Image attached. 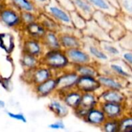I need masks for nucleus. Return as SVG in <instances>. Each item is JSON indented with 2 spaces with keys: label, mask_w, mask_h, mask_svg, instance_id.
<instances>
[{
  "label": "nucleus",
  "mask_w": 132,
  "mask_h": 132,
  "mask_svg": "<svg viewBox=\"0 0 132 132\" xmlns=\"http://www.w3.org/2000/svg\"><path fill=\"white\" fill-rule=\"evenodd\" d=\"M93 18L108 33H109L113 40L120 39L126 32L120 20L115 19L112 15L97 10L94 13Z\"/></svg>",
  "instance_id": "1"
},
{
  "label": "nucleus",
  "mask_w": 132,
  "mask_h": 132,
  "mask_svg": "<svg viewBox=\"0 0 132 132\" xmlns=\"http://www.w3.org/2000/svg\"><path fill=\"white\" fill-rule=\"evenodd\" d=\"M41 64H43L52 70L64 68L69 63L66 53L61 49L46 50L41 56Z\"/></svg>",
  "instance_id": "2"
},
{
  "label": "nucleus",
  "mask_w": 132,
  "mask_h": 132,
  "mask_svg": "<svg viewBox=\"0 0 132 132\" xmlns=\"http://www.w3.org/2000/svg\"><path fill=\"white\" fill-rule=\"evenodd\" d=\"M53 70L48 67L40 64L31 70H23L22 80L31 87L39 84L51 77H53Z\"/></svg>",
  "instance_id": "3"
},
{
  "label": "nucleus",
  "mask_w": 132,
  "mask_h": 132,
  "mask_svg": "<svg viewBox=\"0 0 132 132\" xmlns=\"http://www.w3.org/2000/svg\"><path fill=\"white\" fill-rule=\"evenodd\" d=\"M43 12L55 19L60 26H73L70 12L62 7L56 0H50L45 6Z\"/></svg>",
  "instance_id": "4"
},
{
  "label": "nucleus",
  "mask_w": 132,
  "mask_h": 132,
  "mask_svg": "<svg viewBox=\"0 0 132 132\" xmlns=\"http://www.w3.org/2000/svg\"><path fill=\"white\" fill-rule=\"evenodd\" d=\"M0 22L5 27L15 30H20L23 26L21 19V12L9 5H6L0 12Z\"/></svg>",
  "instance_id": "5"
},
{
  "label": "nucleus",
  "mask_w": 132,
  "mask_h": 132,
  "mask_svg": "<svg viewBox=\"0 0 132 132\" xmlns=\"http://www.w3.org/2000/svg\"><path fill=\"white\" fill-rule=\"evenodd\" d=\"M83 33L101 41H113L110 35L94 19L87 20L86 26L83 29Z\"/></svg>",
  "instance_id": "6"
},
{
  "label": "nucleus",
  "mask_w": 132,
  "mask_h": 132,
  "mask_svg": "<svg viewBox=\"0 0 132 132\" xmlns=\"http://www.w3.org/2000/svg\"><path fill=\"white\" fill-rule=\"evenodd\" d=\"M84 45L85 50L94 59L99 60L101 62H108L109 56L103 51L101 49L100 43H98L95 39L87 36L84 39Z\"/></svg>",
  "instance_id": "7"
},
{
  "label": "nucleus",
  "mask_w": 132,
  "mask_h": 132,
  "mask_svg": "<svg viewBox=\"0 0 132 132\" xmlns=\"http://www.w3.org/2000/svg\"><path fill=\"white\" fill-rule=\"evenodd\" d=\"M46 49L41 39L24 37L22 42V52L41 58Z\"/></svg>",
  "instance_id": "8"
},
{
  "label": "nucleus",
  "mask_w": 132,
  "mask_h": 132,
  "mask_svg": "<svg viewBox=\"0 0 132 132\" xmlns=\"http://www.w3.org/2000/svg\"><path fill=\"white\" fill-rule=\"evenodd\" d=\"M95 9L112 16L118 15L119 5L118 0H87Z\"/></svg>",
  "instance_id": "9"
},
{
  "label": "nucleus",
  "mask_w": 132,
  "mask_h": 132,
  "mask_svg": "<svg viewBox=\"0 0 132 132\" xmlns=\"http://www.w3.org/2000/svg\"><path fill=\"white\" fill-rule=\"evenodd\" d=\"M32 91L38 97H46L56 90V79L51 77L32 87Z\"/></svg>",
  "instance_id": "10"
},
{
  "label": "nucleus",
  "mask_w": 132,
  "mask_h": 132,
  "mask_svg": "<svg viewBox=\"0 0 132 132\" xmlns=\"http://www.w3.org/2000/svg\"><path fill=\"white\" fill-rule=\"evenodd\" d=\"M22 32L23 37L33 38L37 39H42L46 32L43 26L37 20L28 25H25L20 29Z\"/></svg>",
  "instance_id": "11"
},
{
  "label": "nucleus",
  "mask_w": 132,
  "mask_h": 132,
  "mask_svg": "<svg viewBox=\"0 0 132 132\" xmlns=\"http://www.w3.org/2000/svg\"><path fill=\"white\" fill-rule=\"evenodd\" d=\"M75 10L83 17L85 20H90L93 18L95 9L87 0H71Z\"/></svg>",
  "instance_id": "12"
},
{
  "label": "nucleus",
  "mask_w": 132,
  "mask_h": 132,
  "mask_svg": "<svg viewBox=\"0 0 132 132\" xmlns=\"http://www.w3.org/2000/svg\"><path fill=\"white\" fill-rule=\"evenodd\" d=\"M42 43L46 50H59L61 49V43L57 32L46 31V34L41 39Z\"/></svg>",
  "instance_id": "13"
},
{
  "label": "nucleus",
  "mask_w": 132,
  "mask_h": 132,
  "mask_svg": "<svg viewBox=\"0 0 132 132\" xmlns=\"http://www.w3.org/2000/svg\"><path fill=\"white\" fill-rule=\"evenodd\" d=\"M19 63L23 70H31L41 64V59L29 53L22 52Z\"/></svg>",
  "instance_id": "14"
},
{
  "label": "nucleus",
  "mask_w": 132,
  "mask_h": 132,
  "mask_svg": "<svg viewBox=\"0 0 132 132\" xmlns=\"http://www.w3.org/2000/svg\"><path fill=\"white\" fill-rule=\"evenodd\" d=\"M48 109L59 118L66 117L69 112L68 106L65 104V102L58 99L51 100L48 104Z\"/></svg>",
  "instance_id": "15"
},
{
  "label": "nucleus",
  "mask_w": 132,
  "mask_h": 132,
  "mask_svg": "<svg viewBox=\"0 0 132 132\" xmlns=\"http://www.w3.org/2000/svg\"><path fill=\"white\" fill-rule=\"evenodd\" d=\"M38 21L43 26L46 31H53L59 32L60 25L45 12L42 11L39 12Z\"/></svg>",
  "instance_id": "16"
},
{
  "label": "nucleus",
  "mask_w": 132,
  "mask_h": 132,
  "mask_svg": "<svg viewBox=\"0 0 132 132\" xmlns=\"http://www.w3.org/2000/svg\"><path fill=\"white\" fill-rule=\"evenodd\" d=\"M7 5L16 9L19 12H34L39 13V11L31 0H5Z\"/></svg>",
  "instance_id": "17"
},
{
  "label": "nucleus",
  "mask_w": 132,
  "mask_h": 132,
  "mask_svg": "<svg viewBox=\"0 0 132 132\" xmlns=\"http://www.w3.org/2000/svg\"><path fill=\"white\" fill-rule=\"evenodd\" d=\"M56 90L60 91L77 84V82L79 80V77L74 73H67L56 77Z\"/></svg>",
  "instance_id": "18"
},
{
  "label": "nucleus",
  "mask_w": 132,
  "mask_h": 132,
  "mask_svg": "<svg viewBox=\"0 0 132 132\" xmlns=\"http://www.w3.org/2000/svg\"><path fill=\"white\" fill-rule=\"evenodd\" d=\"M66 55L69 62L70 61L73 63H87L90 61V56L79 50L78 48L67 50Z\"/></svg>",
  "instance_id": "19"
},
{
  "label": "nucleus",
  "mask_w": 132,
  "mask_h": 132,
  "mask_svg": "<svg viewBox=\"0 0 132 132\" xmlns=\"http://www.w3.org/2000/svg\"><path fill=\"white\" fill-rule=\"evenodd\" d=\"M113 41H101L100 46L103 51L108 56L113 58H118L122 54L120 45L112 43Z\"/></svg>",
  "instance_id": "20"
},
{
  "label": "nucleus",
  "mask_w": 132,
  "mask_h": 132,
  "mask_svg": "<svg viewBox=\"0 0 132 132\" xmlns=\"http://www.w3.org/2000/svg\"><path fill=\"white\" fill-rule=\"evenodd\" d=\"M59 37H60V41L61 43V47L66 50L80 47L79 39L73 35L61 32L59 35Z\"/></svg>",
  "instance_id": "21"
},
{
  "label": "nucleus",
  "mask_w": 132,
  "mask_h": 132,
  "mask_svg": "<svg viewBox=\"0 0 132 132\" xmlns=\"http://www.w3.org/2000/svg\"><path fill=\"white\" fill-rule=\"evenodd\" d=\"M0 47L7 54H11L15 48L13 36L9 32L0 33Z\"/></svg>",
  "instance_id": "22"
},
{
  "label": "nucleus",
  "mask_w": 132,
  "mask_h": 132,
  "mask_svg": "<svg viewBox=\"0 0 132 132\" xmlns=\"http://www.w3.org/2000/svg\"><path fill=\"white\" fill-rule=\"evenodd\" d=\"M77 84L79 88L87 91L96 90L100 86L99 82L95 80L92 77L87 76H84L81 78H79Z\"/></svg>",
  "instance_id": "23"
},
{
  "label": "nucleus",
  "mask_w": 132,
  "mask_h": 132,
  "mask_svg": "<svg viewBox=\"0 0 132 132\" xmlns=\"http://www.w3.org/2000/svg\"><path fill=\"white\" fill-rule=\"evenodd\" d=\"M126 64L123 62H114L111 63V68L114 72L120 76L125 77H132V69H130L129 67H128Z\"/></svg>",
  "instance_id": "24"
},
{
  "label": "nucleus",
  "mask_w": 132,
  "mask_h": 132,
  "mask_svg": "<svg viewBox=\"0 0 132 132\" xmlns=\"http://www.w3.org/2000/svg\"><path fill=\"white\" fill-rule=\"evenodd\" d=\"M70 17L72 20L73 26L78 29H84L86 26V22L84 18H83L76 10L70 12Z\"/></svg>",
  "instance_id": "25"
},
{
  "label": "nucleus",
  "mask_w": 132,
  "mask_h": 132,
  "mask_svg": "<svg viewBox=\"0 0 132 132\" xmlns=\"http://www.w3.org/2000/svg\"><path fill=\"white\" fill-rule=\"evenodd\" d=\"M80 101H81V97L80 94H76V93L69 94L66 95L63 99V101L65 102V104L68 107H71V108H77L80 104Z\"/></svg>",
  "instance_id": "26"
},
{
  "label": "nucleus",
  "mask_w": 132,
  "mask_h": 132,
  "mask_svg": "<svg viewBox=\"0 0 132 132\" xmlns=\"http://www.w3.org/2000/svg\"><path fill=\"white\" fill-rule=\"evenodd\" d=\"M38 15L39 13L34 12H21V19L22 25H28L29 23H32L33 22H36L38 20Z\"/></svg>",
  "instance_id": "27"
},
{
  "label": "nucleus",
  "mask_w": 132,
  "mask_h": 132,
  "mask_svg": "<svg viewBox=\"0 0 132 132\" xmlns=\"http://www.w3.org/2000/svg\"><path fill=\"white\" fill-rule=\"evenodd\" d=\"M104 109L107 114L110 117L118 116L121 112V107L117 104V103L108 102L104 106Z\"/></svg>",
  "instance_id": "28"
},
{
  "label": "nucleus",
  "mask_w": 132,
  "mask_h": 132,
  "mask_svg": "<svg viewBox=\"0 0 132 132\" xmlns=\"http://www.w3.org/2000/svg\"><path fill=\"white\" fill-rule=\"evenodd\" d=\"M98 81L100 84H103L108 87L112 88L114 90H118L121 87V85L120 84V83H118V81H116L114 79L110 78V77H100L98 78Z\"/></svg>",
  "instance_id": "29"
},
{
  "label": "nucleus",
  "mask_w": 132,
  "mask_h": 132,
  "mask_svg": "<svg viewBox=\"0 0 132 132\" xmlns=\"http://www.w3.org/2000/svg\"><path fill=\"white\" fill-rule=\"evenodd\" d=\"M119 45L121 47L127 50L132 51V32L130 31L127 33L125 32V34L120 39Z\"/></svg>",
  "instance_id": "30"
},
{
  "label": "nucleus",
  "mask_w": 132,
  "mask_h": 132,
  "mask_svg": "<svg viewBox=\"0 0 132 132\" xmlns=\"http://www.w3.org/2000/svg\"><path fill=\"white\" fill-rule=\"evenodd\" d=\"M87 120L93 124H100L104 121V114L99 111H92L89 112Z\"/></svg>",
  "instance_id": "31"
},
{
  "label": "nucleus",
  "mask_w": 132,
  "mask_h": 132,
  "mask_svg": "<svg viewBox=\"0 0 132 132\" xmlns=\"http://www.w3.org/2000/svg\"><path fill=\"white\" fill-rule=\"evenodd\" d=\"M119 8L127 15L132 17V0H118Z\"/></svg>",
  "instance_id": "32"
},
{
  "label": "nucleus",
  "mask_w": 132,
  "mask_h": 132,
  "mask_svg": "<svg viewBox=\"0 0 132 132\" xmlns=\"http://www.w3.org/2000/svg\"><path fill=\"white\" fill-rule=\"evenodd\" d=\"M104 99L108 102H112V103H118L122 101L123 97L121 94L116 92V91H110L103 95Z\"/></svg>",
  "instance_id": "33"
},
{
  "label": "nucleus",
  "mask_w": 132,
  "mask_h": 132,
  "mask_svg": "<svg viewBox=\"0 0 132 132\" xmlns=\"http://www.w3.org/2000/svg\"><path fill=\"white\" fill-rule=\"evenodd\" d=\"M94 98L92 95L90 94H85L82 98L81 101L80 102V104H81V110L84 109V111H87L88 110V108H90L92 107V105L94 104Z\"/></svg>",
  "instance_id": "34"
},
{
  "label": "nucleus",
  "mask_w": 132,
  "mask_h": 132,
  "mask_svg": "<svg viewBox=\"0 0 132 132\" xmlns=\"http://www.w3.org/2000/svg\"><path fill=\"white\" fill-rule=\"evenodd\" d=\"M6 114L9 118H11V119H12L14 121H19V122H22V123H24V124H26L27 122V118L23 113H21V112L14 113V112L7 111Z\"/></svg>",
  "instance_id": "35"
},
{
  "label": "nucleus",
  "mask_w": 132,
  "mask_h": 132,
  "mask_svg": "<svg viewBox=\"0 0 132 132\" xmlns=\"http://www.w3.org/2000/svg\"><path fill=\"white\" fill-rule=\"evenodd\" d=\"M0 85L5 91L10 92L12 90V81L10 77H3L0 75Z\"/></svg>",
  "instance_id": "36"
},
{
  "label": "nucleus",
  "mask_w": 132,
  "mask_h": 132,
  "mask_svg": "<svg viewBox=\"0 0 132 132\" xmlns=\"http://www.w3.org/2000/svg\"><path fill=\"white\" fill-rule=\"evenodd\" d=\"M78 72L83 76H87L92 77H94L97 74L96 71L90 67H80V68H78Z\"/></svg>",
  "instance_id": "37"
},
{
  "label": "nucleus",
  "mask_w": 132,
  "mask_h": 132,
  "mask_svg": "<svg viewBox=\"0 0 132 132\" xmlns=\"http://www.w3.org/2000/svg\"><path fill=\"white\" fill-rule=\"evenodd\" d=\"M56 1L62 7H63L67 11L71 12L75 10V7L71 0H56Z\"/></svg>",
  "instance_id": "38"
},
{
  "label": "nucleus",
  "mask_w": 132,
  "mask_h": 132,
  "mask_svg": "<svg viewBox=\"0 0 132 132\" xmlns=\"http://www.w3.org/2000/svg\"><path fill=\"white\" fill-rule=\"evenodd\" d=\"M120 129L124 131H132V118H128L122 121Z\"/></svg>",
  "instance_id": "39"
},
{
  "label": "nucleus",
  "mask_w": 132,
  "mask_h": 132,
  "mask_svg": "<svg viewBox=\"0 0 132 132\" xmlns=\"http://www.w3.org/2000/svg\"><path fill=\"white\" fill-rule=\"evenodd\" d=\"M48 128L52 130H63L65 128V125L61 120L56 121L48 125Z\"/></svg>",
  "instance_id": "40"
},
{
  "label": "nucleus",
  "mask_w": 132,
  "mask_h": 132,
  "mask_svg": "<svg viewBox=\"0 0 132 132\" xmlns=\"http://www.w3.org/2000/svg\"><path fill=\"white\" fill-rule=\"evenodd\" d=\"M31 1L33 2V4L37 8V9L39 12H42L43 11L45 6L50 2V0H31Z\"/></svg>",
  "instance_id": "41"
},
{
  "label": "nucleus",
  "mask_w": 132,
  "mask_h": 132,
  "mask_svg": "<svg viewBox=\"0 0 132 132\" xmlns=\"http://www.w3.org/2000/svg\"><path fill=\"white\" fill-rule=\"evenodd\" d=\"M124 60L131 66L132 69V51L131 50H126V51H124L122 52V54H121Z\"/></svg>",
  "instance_id": "42"
},
{
  "label": "nucleus",
  "mask_w": 132,
  "mask_h": 132,
  "mask_svg": "<svg viewBox=\"0 0 132 132\" xmlns=\"http://www.w3.org/2000/svg\"><path fill=\"white\" fill-rule=\"evenodd\" d=\"M105 128V131L108 132H115L118 131L119 129V126L117 123H114V122H110L105 125L104 126Z\"/></svg>",
  "instance_id": "43"
},
{
  "label": "nucleus",
  "mask_w": 132,
  "mask_h": 132,
  "mask_svg": "<svg viewBox=\"0 0 132 132\" xmlns=\"http://www.w3.org/2000/svg\"><path fill=\"white\" fill-rule=\"evenodd\" d=\"M5 102L3 101V100H2V99H0V110H2V109H4L5 108Z\"/></svg>",
  "instance_id": "44"
},
{
  "label": "nucleus",
  "mask_w": 132,
  "mask_h": 132,
  "mask_svg": "<svg viewBox=\"0 0 132 132\" xmlns=\"http://www.w3.org/2000/svg\"><path fill=\"white\" fill-rule=\"evenodd\" d=\"M6 2H4V1H0V12L6 6Z\"/></svg>",
  "instance_id": "45"
},
{
  "label": "nucleus",
  "mask_w": 132,
  "mask_h": 132,
  "mask_svg": "<svg viewBox=\"0 0 132 132\" xmlns=\"http://www.w3.org/2000/svg\"><path fill=\"white\" fill-rule=\"evenodd\" d=\"M0 1H4V2H5V0H0Z\"/></svg>",
  "instance_id": "46"
}]
</instances>
